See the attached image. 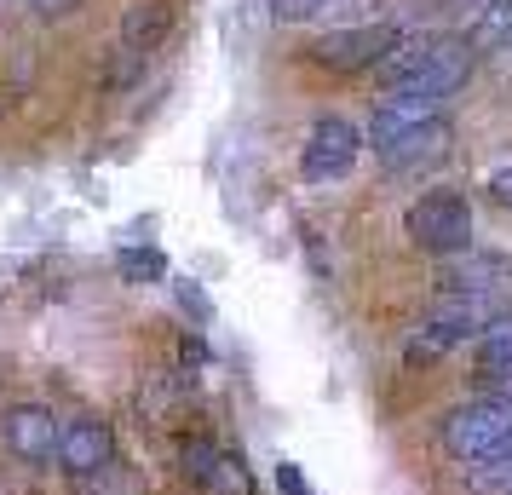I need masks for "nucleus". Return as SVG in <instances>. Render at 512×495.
I'll return each mask as SVG.
<instances>
[{
	"label": "nucleus",
	"instance_id": "f257e3e1",
	"mask_svg": "<svg viewBox=\"0 0 512 495\" xmlns=\"http://www.w3.org/2000/svg\"><path fill=\"white\" fill-rule=\"evenodd\" d=\"M501 317H507V288H489V294H438L432 311L420 317V329H409L403 357L409 363H438L443 352H455L461 340H478Z\"/></svg>",
	"mask_w": 512,
	"mask_h": 495
},
{
	"label": "nucleus",
	"instance_id": "f03ea898",
	"mask_svg": "<svg viewBox=\"0 0 512 495\" xmlns=\"http://www.w3.org/2000/svg\"><path fill=\"white\" fill-rule=\"evenodd\" d=\"M472 75V47L466 35H426L415 52V64L397 75V87H386L392 98H455Z\"/></svg>",
	"mask_w": 512,
	"mask_h": 495
},
{
	"label": "nucleus",
	"instance_id": "7ed1b4c3",
	"mask_svg": "<svg viewBox=\"0 0 512 495\" xmlns=\"http://www.w3.org/2000/svg\"><path fill=\"white\" fill-rule=\"evenodd\" d=\"M403 231H409L415 248L438 254V260H455V254L472 248V202H466L461 190H426L409 208Z\"/></svg>",
	"mask_w": 512,
	"mask_h": 495
},
{
	"label": "nucleus",
	"instance_id": "20e7f679",
	"mask_svg": "<svg viewBox=\"0 0 512 495\" xmlns=\"http://www.w3.org/2000/svg\"><path fill=\"white\" fill-rule=\"evenodd\" d=\"M438 438L455 461H484L489 449H501L512 438V398H478V403L449 409Z\"/></svg>",
	"mask_w": 512,
	"mask_h": 495
},
{
	"label": "nucleus",
	"instance_id": "39448f33",
	"mask_svg": "<svg viewBox=\"0 0 512 495\" xmlns=\"http://www.w3.org/2000/svg\"><path fill=\"white\" fill-rule=\"evenodd\" d=\"M397 47V29L392 24H351V29H328L317 35L311 58L323 70H340V75H357V70H380V58Z\"/></svg>",
	"mask_w": 512,
	"mask_h": 495
},
{
	"label": "nucleus",
	"instance_id": "423d86ee",
	"mask_svg": "<svg viewBox=\"0 0 512 495\" xmlns=\"http://www.w3.org/2000/svg\"><path fill=\"white\" fill-rule=\"evenodd\" d=\"M110 461H116V432H110L104 415H75V421H64V432H58V467L70 472V478L87 484Z\"/></svg>",
	"mask_w": 512,
	"mask_h": 495
},
{
	"label": "nucleus",
	"instance_id": "0eeeda50",
	"mask_svg": "<svg viewBox=\"0 0 512 495\" xmlns=\"http://www.w3.org/2000/svg\"><path fill=\"white\" fill-rule=\"evenodd\" d=\"M58 432H64V426L52 421V409H41V403H12V409L0 415V438H6V449H12L24 467L58 461Z\"/></svg>",
	"mask_w": 512,
	"mask_h": 495
},
{
	"label": "nucleus",
	"instance_id": "6e6552de",
	"mask_svg": "<svg viewBox=\"0 0 512 495\" xmlns=\"http://www.w3.org/2000/svg\"><path fill=\"white\" fill-rule=\"evenodd\" d=\"M357 127L340 116H323L311 133H305V150H300V167H305V179H340V173H351V162H357Z\"/></svg>",
	"mask_w": 512,
	"mask_h": 495
},
{
	"label": "nucleus",
	"instance_id": "1a4fd4ad",
	"mask_svg": "<svg viewBox=\"0 0 512 495\" xmlns=\"http://www.w3.org/2000/svg\"><path fill=\"white\" fill-rule=\"evenodd\" d=\"M449 144H455V127H449V116H438V121H426V127H409L403 139H392L374 156H380L386 173H426V167H438L449 156Z\"/></svg>",
	"mask_w": 512,
	"mask_h": 495
},
{
	"label": "nucleus",
	"instance_id": "9d476101",
	"mask_svg": "<svg viewBox=\"0 0 512 495\" xmlns=\"http://www.w3.org/2000/svg\"><path fill=\"white\" fill-rule=\"evenodd\" d=\"M472 380L489 398H512V311L501 323H489L478 334V357H472Z\"/></svg>",
	"mask_w": 512,
	"mask_h": 495
},
{
	"label": "nucleus",
	"instance_id": "9b49d317",
	"mask_svg": "<svg viewBox=\"0 0 512 495\" xmlns=\"http://www.w3.org/2000/svg\"><path fill=\"white\" fill-rule=\"evenodd\" d=\"M443 116V104L438 98H380L374 104V116H369V144L374 150H386L392 139H403L409 127H426V121H438Z\"/></svg>",
	"mask_w": 512,
	"mask_h": 495
},
{
	"label": "nucleus",
	"instance_id": "f8f14e48",
	"mask_svg": "<svg viewBox=\"0 0 512 495\" xmlns=\"http://www.w3.org/2000/svg\"><path fill=\"white\" fill-rule=\"evenodd\" d=\"M443 294H489V288H507L512 283V260L501 254H455V260L443 265Z\"/></svg>",
	"mask_w": 512,
	"mask_h": 495
},
{
	"label": "nucleus",
	"instance_id": "ddd939ff",
	"mask_svg": "<svg viewBox=\"0 0 512 495\" xmlns=\"http://www.w3.org/2000/svg\"><path fill=\"white\" fill-rule=\"evenodd\" d=\"M167 35H173V6H167V0H133V6L121 12V52L150 58Z\"/></svg>",
	"mask_w": 512,
	"mask_h": 495
},
{
	"label": "nucleus",
	"instance_id": "4468645a",
	"mask_svg": "<svg viewBox=\"0 0 512 495\" xmlns=\"http://www.w3.org/2000/svg\"><path fill=\"white\" fill-rule=\"evenodd\" d=\"M466 47L472 52L512 47V0H478V18L466 24Z\"/></svg>",
	"mask_w": 512,
	"mask_h": 495
},
{
	"label": "nucleus",
	"instance_id": "2eb2a0df",
	"mask_svg": "<svg viewBox=\"0 0 512 495\" xmlns=\"http://www.w3.org/2000/svg\"><path fill=\"white\" fill-rule=\"evenodd\" d=\"M466 484H472V495H512V438L501 449H489L484 461H472Z\"/></svg>",
	"mask_w": 512,
	"mask_h": 495
},
{
	"label": "nucleus",
	"instance_id": "dca6fc26",
	"mask_svg": "<svg viewBox=\"0 0 512 495\" xmlns=\"http://www.w3.org/2000/svg\"><path fill=\"white\" fill-rule=\"evenodd\" d=\"M202 490L208 495H254V478H248V467L236 455H219L208 467V478H202Z\"/></svg>",
	"mask_w": 512,
	"mask_h": 495
},
{
	"label": "nucleus",
	"instance_id": "f3484780",
	"mask_svg": "<svg viewBox=\"0 0 512 495\" xmlns=\"http://www.w3.org/2000/svg\"><path fill=\"white\" fill-rule=\"evenodd\" d=\"M219 455H225V449L213 444V438H179V472H185L190 484H202Z\"/></svg>",
	"mask_w": 512,
	"mask_h": 495
},
{
	"label": "nucleus",
	"instance_id": "a211bd4d",
	"mask_svg": "<svg viewBox=\"0 0 512 495\" xmlns=\"http://www.w3.org/2000/svg\"><path fill=\"white\" fill-rule=\"evenodd\" d=\"M121 277H127V283H162L167 260L156 248H127V254H121Z\"/></svg>",
	"mask_w": 512,
	"mask_h": 495
},
{
	"label": "nucleus",
	"instance_id": "6ab92c4d",
	"mask_svg": "<svg viewBox=\"0 0 512 495\" xmlns=\"http://www.w3.org/2000/svg\"><path fill=\"white\" fill-rule=\"evenodd\" d=\"M87 490H93V495H139L144 478L133 467H121V461H110L104 472H93V478H87Z\"/></svg>",
	"mask_w": 512,
	"mask_h": 495
},
{
	"label": "nucleus",
	"instance_id": "aec40b11",
	"mask_svg": "<svg viewBox=\"0 0 512 495\" xmlns=\"http://www.w3.org/2000/svg\"><path fill=\"white\" fill-rule=\"evenodd\" d=\"M328 0H265V12L277 18V24H311V18H323Z\"/></svg>",
	"mask_w": 512,
	"mask_h": 495
},
{
	"label": "nucleus",
	"instance_id": "412c9836",
	"mask_svg": "<svg viewBox=\"0 0 512 495\" xmlns=\"http://www.w3.org/2000/svg\"><path fill=\"white\" fill-rule=\"evenodd\" d=\"M323 18H346V29L351 24H374V0H328Z\"/></svg>",
	"mask_w": 512,
	"mask_h": 495
},
{
	"label": "nucleus",
	"instance_id": "4be33fe9",
	"mask_svg": "<svg viewBox=\"0 0 512 495\" xmlns=\"http://www.w3.org/2000/svg\"><path fill=\"white\" fill-rule=\"evenodd\" d=\"M144 70V58H133V52H116V70H110V87H133Z\"/></svg>",
	"mask_w": 512,
	"mask_h": 495
},
{
	"label": "nucleus",
	"instance_id": "5701e85b",
	"mask_svg": "<svg viewBox=\"0 0 512 495\" xmlns=\"http://www.w3.org/2000/svg\"><path fill=\"white\" fill-rule=\"evenodd\" d=\"M489 196H495L501 208H512V162H507V167H495V173H489Z\"/></svg>",
	"mask_w": 512,
	"mask_h": 495
},
{
	"label": "nucleus",
	"instance_id": "b1692460",
	"mask_svg": "<svg viewBox=\"0 0 512 495\" xmlns=\"http://www.w3.org/2000/svg\"><path fill=\"white\" fill-rule=\"evenodd\" d=\"M29 12H35V18H64V12H75V6H81V0H24Z\"/></svg>",
	"mask_w": 512,
	"mask_h": 495
},
{
	"label": "nucleus",
	"instance_id": "393cba45",
	"mask_svg": "<svg viewBox=\"0 0 512 495\" xmlns=\"http://www.w3.org/2000/svg\"><path fill=\"white\" fill-rule=\"evenodd\" d=\"M277 484H282V495H311L305 478H300V467H277Z\"/></svg>",
	"mask_w": 512,
	"mask_h": 495
},
{
	"label": "nucleus",
	"instance_id": "a878e982",
	"mask_svg": "<svg viewBox=\"0 0 512 495\" xmlns=\"http://www.w3.org/2000/svg\"><path fill=\"white\" fill-rule=\"evenodd\" d=\"M179 300H185V306L196 311V317H208V300H202V294H196L190 283H179Z\"/></svg>",
	"mask_w": 512,
	"mask_h": 495
},
{
	"label": "nucleus",
	"instance_id": "bb28decb",
	"mask_svg": "<svg viewBox=\"0 0 512 495\" xmlns=\"http://www.w3.org/2000/svg\"><path fill=\"white\" fill-rule=\"evenodd\" d=\"M0 6H6V0H0Z\"/></svg>",
	"mask_w": 512,
	"mask_h": 495
}]
</instances>
